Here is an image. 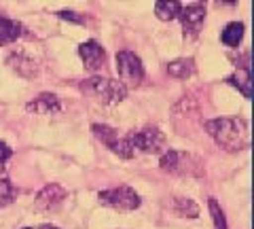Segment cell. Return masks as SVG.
I'll return each instance as SVG.
<instances>
[{
    "instance_id": "9a60e30c",
    "label": "cell",
    "mask_w": 254,
    "mask_h": 229,
    "mask_svg": "<svg viewBox=\"0 0 254 229\" xmlns=\"http://www.w3.org/2000/svg\"><path fill=\"white\" fill-rule=\"evenodd\" d=\"M242 38H244V23L242 21H231L220 34L222 45H227V47H237L242 43Z\"/></svg>"
},
{
    "instance_id": "ffe728a7",
    "label": "cell",
    "mask_w": 254,
    "mask_h": 229,
    "mask_svg": "<svg viewBox=\"0 0 254 229\" xmlns=\"http://www.w3.org/2000/svg\"><path fill=\"white\" fill-rule=\"evenodd\" d=\"M208 206H210V215H212V221H214V229H227L225 212H222V208L218 206V202L214 200V197H210Z\"/></svg>"
},
{
    "instance_id": "5b68a950",
    "label": "cell",
    "mask_w": 254,
    "mask_h": 229,
    "mask_svg": "<svg viewBox=\"0 0 254 229\" xmlns=\"http://www.w3.org/2000/svg\"><path fill=\"white\" fill-rule=\"evenodd\" d=\"M129 142L133 149H140L144 153H163L165 149V136L163 132H159L157 128H146L140 132L129 134Z\"/></svg>"
},
{
    "instance_id": "277c9868",
    "label": "cell",
    "mask_w": 254,
    "mask_h": 229,
    "mask_svg": "<svg viewBox=\"0 0 254 229\" xmlns=\"http://www.w3.org/2000/svg\"><path fill=\"white\" fill-rule=\"evenodd\" d=\"M117 73H119V78H121V83L127 87V83L129 85H138L142 78H144V66H142V62L136 53L131 51H119L117 53Z\"/></svg>"
},
{
    "instance_id": "8992f818",
    "label": "cell",
    "mask_w": 254,
    "mask_h": 229,
    "mask_svg": "<svg viewBox=\"0 0 254 229\" xmlns=\"http://www.w3.org/2000/svg\"><path fill=\"white\" fill-rule=\"evenodd\" d=\"M180 21H182V28H185V34L189 36H195L199 32L201 23L205 19V6L201 2H193V4H187L180 9Z\"/></svg>"
},
{
    "instance_id": "44dd1931",
    "label": "cell",
    "mask_w": 254,
    "mask_h": 229,
    "mask_svg": "<svg viewBox=\"0 0 254 229\" xmlns=\"http://www.w3.org/2000/svg\"><path fill=\"white\" fill-rule=\"evenodd\" d=\"M58 17L68 19V21H74V23H83V21H85L81 15H76L74 11H58Z\"/></svg>"
},
{
    "instance_id": "603a6c76",
    "label": "cell",
    "mask_w": 254,
    "mask_h": 229,
    "mask_svg": "<svg viewBox=\"0 0 254 229\" xmlns=\"http://www.w3.org/2000/svg\"><path fill=\"white\" fill-rule=\"evenodd\" d=\"M26 229H58V227H53V225H38V227H26Z\"/></svg>"
},
{
    "instance_id": "8fae6325",
    "label": "cell",
    "mask_w": 254,
    "mask_h": 229,
    "mask_svg": "<svg viewBox=\"0 0 254 229\" xmlns=\"http://www.w3.org/2000/svg\"><path fill=\"white\" fill-rule=\"evenodd\" d=\"M227 83L240 89L242 96H244L246 100L252 98V75H250V68H248V66H246V68H237L235 73L227 78Z\"/></svg>"
},
{
    "instance_id": "7c38bea8",
    "label": "cell",
    "mask_w": 254,
    "mask_h": 229,
    "mask_svg": "<svg viewBox=\"0 0 254 229\" xmlns=\"http://www.w3.org/2000/svg\"><path fill=\"white\" fill-rule=\"evenodd\" d=\"M23 34V26L19 21L9 19V17H2L0 15V45H6V43H13Z\"/></svg>"
},
{
    "instance_id": "d6986e66",
    "label": "cell",
    "mask_w": 254,
    "mask_h": 229,
    "mask_svg": "<svg viewBox=\"0 0 254 229\" xmlns=\"http://www.w3.org/2000/svg\"><path fill=\"white\" fill-rule=\"evenodd\" d=\"M15 187L9 178H0V208L9 206V204H13L15 200Z\"/></svg>"
},
{
    "instance_id": "ba28073f",
    "label": "cell",
    "mask_w": 254,
    "mask_h": 229,
    "mask_svg": "<svg viewBox=\"0 0 254 229\" xmlns=\"http://www.w3.org/2000/svg\"><path fill=\"white\" fill-rule=\"evenodd\" d=\"M78 55L83 58L85 62V68L87 70H98L106 60V51L102 49V45L98 41H85L81 47H78Z\"/></svg>"
},
{
    "instance_id": "30bf717a",
    "label": "cell",
    "mask_w": 254,
    "mask_h": 229,
    "mask_svg": "<svg viewBox=\"0 0 254 229\" xmlns=\"http://www.w3.org/2000/svg\"><path fill=\"white\" fill-rule=\"evenodd\" d=\"M6 64H9V66L15 70V73H17L19 76H23V78H34V76L38 75L36 62L32 60V58H28L26 53H21V51L11 53L9 60H6Z\"/></svg>"
},
{
    "instance_id": "7a4b0ae2",
    "label": "cell",
    "mask_w": 254,
    "mask_h": 229,
    "mask_svg": "<svg viewBox=\"0 0 254 229\" xmlns=\"http://www.w3.org/2000/svg\"><path fill=\"white\" fill-rule=\"evenodd\" d=\"M83 91L91 93L95 100H100L102 104H119L123 102L127 96V87L121 81H113V78H102V76H93L89 81H85Z\"/></svg>"
},
{
    "instance_id": "5bb4252c",
    "label": "cell",
    "mask_w": 254,
    "mask_h": 229,
    "mask_svg": "<svg viewBox=\"0 0 254 229\" xmlns=\"http://www.w3.org/2000/svg\"><path fill=\"white\" fill-rule=\"evenodd\" d=\"M91 132H93V136L98 138V140H102L104 145L110 149V151H115V147L119 145V134H117V130L115 128H110V125H100V123H93L91 125Z\"/></svg>"
},
{
    "instance_id": "4fadbf2b",
    "label": "cell",
    "mask_w": 254,
    "mask_h": 229,
    "mask_svg": "<svg viewBox=\"0 0 254 229\" xmlns=\"http://www.w3.org/2000/svg\"><path fill=\"white\" fill-rule=\"evenodd\" d=\"M180 9H182V4L178 0H159V2H155V15L161 21L176 19L180 15Z\"/></svg>"
},
{
    "instance_id": "6da1fadb",
    "label": "cell",
    "mask_w": 254,
    "mask_h": 229,
    "mask_svg": "<svg viewBox=\"0 0 254 229\" xmlns=\"http://www.w3.org/2000/svg\"><path fill=\"white\" fill-rule=\"evenodd\" d=\"M205 132L216 140V145L225 151H242L250 145L248 123L244 119H231V117H220V119L205 121Z\"/></svg>"
},
{
    "instance_id": "2e32d148",
    "label": "cell",
    "mask_w": 254,
    "mask_h": 229,
    "mask_svg": "<svg viewBox=\"0 0 254 229\" xmlns=\"http://www.w3.org/2000/svg\"><path fill=\"white\" fill-rule=\"evenodd\" d=\"M168 73H170V76H174V78H187V76H190L195 73V62L193 60H187V58H182V60H174V62H170L168 64Z\"/></svg>"
},
{
    "instance_id": "52a82bcc",
    "label": "cell",
    "mask_w": 254,
    "mask_h": 229,
    "mask_svg": "<svg viewBox=\"0 0 254 229\" xmlns=\"http://www.w3.org/2000/svg\"><path fill=\"white\" fill-rule=\"evenodd\" d=\"M68 197V191L64 189L62 185H47L41 193L36 195V200H34V208L36 210H55L60 206V204L64 202Z\"/></svg>"
},
{
    "instance_id": "9c48e42d",
    "label": "cell",
    "mask_w": 254,
    "mask_h": 229,
    "mask_svg": "<svg viewBox=\"0 0 254 229\" xmlns=\"http://www.w3.org/2000/svg\"><path fill=\"white\" fill-rule=\"evenodd\" d=\"M26 110L28 113H34V115H55L62 110V104L55 93H41L38 98L28 102Z\"/></svg>"
},
{
    "instance_id": "7402d4cb",
    "label": "cell",
    "mask_w": 254,
    "mask_h": 229,
    "mask_svg": "<svg viewBox=\"0 0 254 229\" xmlns=\"http://www.w3.org/2000/svg\"><path fill=\"white\" fill-rule=\"evenodd\" d=\"M13 155V151L9 149V145H4V142H0V163H4L9 157Z\"/></svg>"
},
{
    "instance_id": "ac0fdd59",
    "label": "cell",
    "mask_w": 254,
    "mask_h": 229,
    "mask_svg": "<svg viewBox=\"0 0 254 229\" xmlns=\"http://www.w3.org/2000/svg\"><path fill=\"white\" fill-rule=\"evenodd\" d=\"M178 163H180V153L174 151V149H168V151L161 153V157H159V165L165 172H176Z\"/></svg>"
},
{
    "instance_id": "3957f363",
    "label": "cell",
    "mask_w": 254,
    "mask_h": 229,
    "mask_svg": "<svg viewBox=\"0 0 254 229\" xmlns=\"http://www.w3.org/2000/svg\"><path fill=\"white\" fill-rule=\"evenodd\" d=\"M98 200L102 206H108L121 212H131L140 206V195L131 187H125V185L117 189H108V191H100Z\"/></svg>"
},
{
    "instance_id": "e0dca14e",
    "label": "cell",
    "mask_w": 254,
    "mask_h": 229,
    "mask_svg": "<svg viewBox=\"0 0 254 229\" xmlns=\"http://www.w3.org/2000/svg\"><path fill=\"white\" fill-rule=\"evenodd\" d=\"M174 210H176V215H180V217H189V219L199 217V206H197L193 200H185V197H176V200H174Z\"/></svg>"
}]
</instances>
